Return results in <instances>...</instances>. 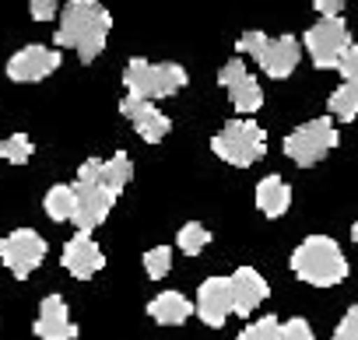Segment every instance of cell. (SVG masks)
<instances>
[{
	"label": "cell",
	"instance_id": "obj_19",
	"mask_svg": "<svg viewBox=\"0 0 358 340\" xmlns=\"http://www.w3.org/2000/svg\"><path fill=\"white\" fill-rule=\"evenodd\" d=\"M292 207V186L281 176H264L257 183V211L264 218H285Z\"/></svg>",
	"mask_w": 358,
	"mask_h": 340
},
{
	"label": "cell",
	"instance_id": "obj_11",
	"mask_svg": "<svg viewBox=\"0 0 358 340\" xmlns=\"http://www.w3.org/2000/svg\"><path fill=\"white\" fill-rule=\"evenodd\" d=\"M78 176L92 179V183L102 186L113 200H120L123 186L134 179V161L127 158V151H116L113 158H88V161H81Z\"/></svg>",
	"mask_w": 358,
	"mask_h": 340
},
{
	"label": "cell",
	"instance_id": "obj_13",
	"mask_svg": "<svg viewBox=\"0 0 358 340\" xmlns=\"http://www.w3.org/2000/svg\"><path fill=\"white\" fill-rule=\"evenodd\" d=\"M32 333H36L39 340H78V326L71 323L67 302H64L60 295H46V298L39 302Z\"/></svg>",
	"mask_w": 358,
	"mask_h": 340
},
{
	"label": "cell",
	"instance_id": "obj_8",
	"mask_svg": "<svg viewBox=\"0 0 358 340\" xmlns=\"http://www.w3.org/2000/svg\"><path fill=\"white\" fill-rule=\"evenodd\" d=\"M218 84L229 91V102L239 116H253L260 105H264V88L260 81L246 71V64L239 57H232L222 71H218Z\"/></svg>",
	"mask_w": 358,
	"mask_h": 340
},
{
	"label": "cell",
	"instance_id": "obj_3",
	"mask_svg": "<svg viewBox=\"0 0 358 340\" xmlns=\"http://www.w3.org/2000/svg\"><path fill=\"white\" fill-rule=\"evenodd\" d=\"M123 84H127V95L123 98H134V102H151V98H169L176 91L187 88V67L183 64H151L144 57H130L127 67H123Z\"/></svg>",
	"mask_w": 358,
	"mask_h": 340
},
{
	"label": "cell",
	"instance_id": "obj_10",
	"mask_svg": "<svg viewBox=\"0 0 358 340\" xmlns=\"http://www.w3.org/2000/svg\"><path fill=\"white\" fill-rule=\"evenodd\" d=\"M74 197H78V204H74V225H78V235H92L106 218H109V211H113V197L102 190V186H95L92 179H85V176H78V183H74Z\"/></svg>",
	"mask_w": 358,
	"mask_h": 340
},
{
	"label": "cell",
	"instance_id": "obj_25",
	"mask_svg": "<svg viewBox=\"0 0 358 340\" xmlns=\"http://www.w3.org/2000/svg\"><path fill=\"white\" fill-rule=\"evenodd\" d=\"M278 330H281L278 316H264V319L243 326V333H239L236 340H278Z\"/></svg>",
	"mask_w": 358,
	"mask_h": 340
},
{
	"label": "cell",
	"instance_id": "obj_4",
	"mask_svg": "<svg viewBox=\"0 0 358 340\" xmlns=\"http://www.w3.org/2000/svg\"><path fill=\"white\" fill-rule=\"evenodd\" d=\"M211 151L236 168H250L267 154V133L260 123L253 119H229L222 126V133L211 137Z\"/></svg>",
	"mask_w": 358,
	"mask_h": 340
},
{
	"label": "cell",
	"instance_id": "obj_17",
	"mask_svg": "<svg viewBox=\"0 0 358 340\" xmlns=\"http://www.w3.org/2000/svg\"><path fill=\"white\" fill-rule=\"evenodd\" d=\"M60 263H64V270H67L71 277L92 281V277L106 267V256H102V249H99V242H95L92 235H74V239L64 246Z\"/></svg>",
	"mask_w": 358,
	"mask_h": 340
},
{
	"label": "cell",
	"instance_id": "obj_20",
	"mask_svg": "<svg viewBox=\"0 0 358 340\" xmlns=\"http://www.w3.org/2000/svg\"><path fill=\"white\" fill-rule=\"evenodd\" d=\"M327 109H330V119H337V123H351V119H358V84L341 81V88L330 91Z\"/></svg>",
	"mask_w": 358,
	"mask_h": 340
},
{
	"label": "cell",
	"instance_id": "obj_28",
	"mask_svg": "<svg viewBox=\"0 0 358 340\" xmlns=\"http://www.w3.org/2000/svg\"><path fill=\"white\" fill-rule=\"evenodd\" d=\"M267 39H271L267 32H243V36H239V43H236V50H239V53H250V57L257 60Z\"/></svg>",
	"mask_w": 358,
	"mask_h": 340
},
{
	"label": "cell",
	"instance_id": "obj_2",
	"mask_svg": "<svg viewBox=\"0 0 358 340\" xmlns=\"http://www.w3.org/2000/svg\"><path fill=\"white\" fill-rule=\"evenodd\" d=\"M348 256L330 235H309L292 253V274L313 288H334L348 281Z\"/></svg>",
	"mask_w": 358,
	"mask_h": 340
},
{
	"label": "cell",
	"instance_id": "obj_23",
	"mask_svg": "<svg viewBox=\"0 0 358 340\" xmlns=\"http://www.w3.org/2000/svg\"><path fill=\"white\" fill-rule=\"evenodd\" d=\"M32 151H36V144H32L29 133H11V137L0 140V158L11 161V165H25L32 158Z\"/></svg>",
	"mask_w": 358,
	"mask_h": 340
},
{
	"label": "cell",
	"instance_id": "obj_14",
	"mask_svg": "<svg viewBox=\"0 0 358 340\" xmlns=\"http://www.w3.org/2000/svg\"><path fill=\"white\" fill-rule=\"evenodd\" d=\"M299 60H302V46H299V39H295V36L267 39V43H264V50H260V57H257L260 71H264L267 77H274V81L292 77V74H295V67H299Z\"/></svg>",
	"mask_w": 358,
	"mask_h": 340
},
{
	"label": "cell",
	"instance_id": "obj_22",
	"mask_svg": "<svg viewBox=\"0 0 358 340\" xmlns=\"http://www.w3.org/2000/svg\"><path fill=\"white\" fill-rule=\"evenodd\" d=\"M208 242H211V232L201 221H187L183 228H179V235H176L179 253H187V256H201L208 249Z\"/></svg>",
	"mask_w": 358,
	"mask_h": 340
},
{
	"label": "cell",
	"instance_id": "obj_6",
	"mask_svg": "<svg viewBox=\"0 0 358 340\" xmlns=\"http://www.w3.org/2000/svg\"><path fill=\"white\" fill-rule=\"evenodd\" d=\"M299 46H306L309 60L320 71H337L341 57L351 50V32H348L344 18H323L313 29H306V36H302Z\"/></svg>",
	"mask_w": 358,
	"mask_h": 340
},
{
	"label": "cell",
	"instance_id": "obj_26",
	"mask_svg": "<svg viewBox=\"0 0 358 340\" xmlns=\"http://www.w3.org/2000/svg\"><path fill=\"white\" fill-rule=\"evenodd\" d=\"M278 340H313V326H309V319L295 316V319L281 323V330H278Z\"/></svg>",
	"mask_w": 358,
	"mask_h": 340
},
{
	"label": "cell",
	"instance_id": "obj_21",
	"mask_svg": "<svg viewBox=\"0 0 358 340\" xmlns=\"http://www.w3.org/2000/svg\"><path fill=\"white\" fill-rule=\"evenodd\" d=\"M74 204H78V197H74V186H67V183L50 186V193L43 197V207H46L50 221H71L74 218Z\"/></svg>",
	"mask_w": 358,
	"mask_h": 340
},
{
	"label": "cell",
	"instance_id": "obj_15",
	"mask_svg": "<svg viewBox=\"0 0 358 340\" xmlns=\"http://www.w3.org/2000/svg\"><path fill=\"white\" fill-rule=\"evenodd\" d=\"M120 112L134 123V130H137V137H141L144 144H162V140L169 137V130H172V119H169L155 102L123 98V102H120Z\"/></svg>",
	"mask_w": 358,
	"mask_h": 340
},
{
	"label": "cell",
	"instance_id": "obj_18",
	"mask_svg": "<svg viewBox=\"0 0 358 340\" xmlns=\"http://www.w3.org/2000/svg\"><path fill=\"white\" fill-rule=\"evenodd\" d=\"M148 316L158 326H183L194 316V302L183 291H162L148 302Z\"/></svg>",
	"mask_w": 358,
	"mask_h": 340
},
{
	"label": "cell",
	"instance_id": "obj_1",
	"mask_svg": "<svg viewBox=\"0 0 358 340\" xmlns=\"http://www.w3.org/2000/svg\"><path fill=\"white\" fill-rule=\"evenodd\" d=\"M57 22H60L57 46L78 50L81 64H92L102 57V50L109 43V29H113V18L102 4H95V0H71V4L60 8Z\"/></svg>",
	"mask_w": 358,
	"mask_h": 340
},
{
	"label": "cell",
	"instance_id": "obj_31",
	"mask_svg": "<svg viewBox=\"0 0 358 340\" xmlns=\"http://www.w3.org/2000/svg\"><path fill=\"white\" fill-rule=\"evenodd\" d=\"M316 15H323V18H337L341 11H344V4H341V0H316Z\"/></svg>",
	"mask_w": 358,
	"mask_h": 340
},
{
	"label": "cell",
	"instance_id": "obj_30",
	"mask_svg": "<svg viewBox=\"0 0 358 340\" xmlns=\"http://www.w3.org/2000/svg\"><path fill=\"white\" fill-rule=\"evenodd\" d=\"M29 11H32L36 22H53V18H60V4H57V0H32Z\"/></svg>",
	"mask_w": 358,
	"mask_h": 340
},
{
	"label": "cell",
	"instance_id": "obj_16",
	"mask_svg": "<svg viewBox=\"0 0 358 340\" xmlns=\"http://www.w3.org/2000/svg\"><path fill=\"white\" fill-rule=\"evenodd\" d=\"M229 291H232V312L243 316V319H250V312H257L264 305V298L271 295L264 274L253 270V267H239L229 277Z\"/></svg>",
	"mask_w": 358,
	"mask_h": 340
},
{
	"label": "cell",
	"instance_id": "obj_24",
	"mask_svg": "<svg viewBox=\"0 0 358 340\" xmlns=\"http://www.w3.org/2000/svg\"><path fill=\"white\" fill-rule=\"evenodd\" d=\"M144 270H148L151 281H162L172 270V246H151L144 253Z\"/></svg>",
	"mask_w": 358,
	"mask_h": 340
},
{
	"label": "cell",
	"instance_id": "obj_27",
	"mask_svg": "<svg viewBox=\"0 0 358 340\" xmlns=\"http://www.w3.org/2000/svg\"><path fill=\"white\" fill-rule=\"evenodd\" d=\"M330 340H358V302L341 316V323H337V330H334Z\"/></svg>",
	"mask_w": 358,
	"mask_h": 340
},
{
	"label": "cell",
	"instance_id": "obj_29",
	"mask_svg": "<svg viewBox=\"0 0 358 340\" xmlns=\"http://www.w3.org/2000/svg\"><path fill=\"white\" fill-rule=\"evenodd\" d=\"M337 71H341V77H344L348 84H358V46H355V43H351V50L341 57Z\"/></svg>",
	"mask_w": 358,
	"mask_h": 340
},
{
	"label": "cell",
	"instance_id": "obj_5",
	"mask_svg": "<svg viewBox=\"0 0 358 340\" xmlns=\"http://www.w3.org/2000/svg\"><path fill=\"white\" fill-rule=\"evenodd\" d=\"M341 144V133H337V123L330 116H316V119H306L302 126H295L288 137H285V154L309 168V165H320L334 147Z\"/></svg>",
	"mask_w": 358,
	"mask_h": 340
},
{
	"label": "cell",
	"instance_id": "obj_32",
	"mask_svg": "<svg viewBox=\"0 0 358 340\" xmlns=\"http://www.w3.org/2000/svg\"><path fill=\"white\" fill-rule=\"evenodd\" d=\"M351 242H355V249H358V221L351 225Z\"/></svg>",
	"mask_w": 358,
	"mask_h": 340
},
{
	"label": "cell",
	"instance_id": "obj_12",
	"mask_svg": "<svg viewBox=\"0 0 358 340\" xmlns=\"http://www.w3.org/2000/svg\"><path fill=\"white\" fill-rule=\"evenodd\" d=\"M194 316L211 326L222 330L225 319L232 316V291H229V277H208L197 288V302H194Z\"/></svg>",
	"mask_w": 358,
	"mask_h": 340
},
{
	"label": "cell",
	"instance_id": "obj_9",
	"mask_svg": "<svg viewBox=\"0 0 358 340\" xmlns=\"http://www.w3.org/2000/svg\"><path fill=\"white\" fill-rule=\"evenodd\" d=\"M60 64H64L60 50H50V46H43V43H29L25 50H18V53L8 60V77H11L15 84H39V81H46L53 71H60Z\"/></svg>",
	"mask_w": 358,
	"mask_h": 340
},
{
	"label": "cell",
	"instance_id": "obj_7",
	"mask_svg": "<svg viewBox=\"0 0 358 340\" xmlns=\"http://www.w3.org/2000/svg\"><path fill=\"white\" fill-rule=\"evenodd\" d=\"M46 260V239L36 228H15L11 235L0 239V263H4L18 281H25L39 263Z\"/></svg>",
	"mask_w": 358,
	"mask_h": 340
}]
</instances>
